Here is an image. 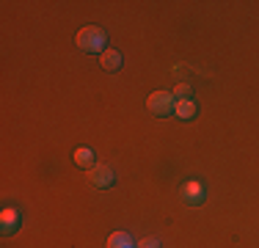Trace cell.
Masks as SVG:
<instances>
[{"label":"cell","mask_w":259,"mask_h":248,"mask_svg":"<svg viewBox=\"0 0 259 248\" xmlns=\"http://www.w3.org/2000/svg\"><path fill=\"white\" fill-rule=\"evenodd\" d=\"M146 108H149V113L157 116V119H168V116L174 113V108H177L174 91H155V94H149Z\"/></svg>","instance_id":"7a4b0ae2"},{"label":"cell","mask_w":259,"mask_h":248,"mask_svg":"<svg viewBox=\"0 0 259 248\" xmlns=\"http://www.w3.org/2000/svg\"><path fill=\"white\" fill-rule=\"evenodd\" d=\"M72 160H75V166H80V169H94V152H91L89 146H80V149H75V154H72Z\"/></svg>","instance_id":"ba28073f"},{"label":"cell","mask_w":259,"mask_h":248,"mask_svg":"<svg viewBox=\"0 0 259 248\" xmlns=\"http://www.w3.org/2000/svg\"><path fill=\"white\" fill-rule=\"evenodd\" d=\"M135 248H163V245H160L157 237H144V240H138V243H135Z\"/></svg>","instance_id":"8fae6325"},{"label":"cell","mask_w":259,"mask_h":248,"mask_svg":"<svg viewBox=\"0 0 259 248\" xmlns=\"http://www.w3.org/2000/svg\"><path fill=\"white\" fill-rule=\"evenodd\" d=\"M89 182L94 185L97 190H108V188L116 185V171L110 169V166H105V163H97L94 169L89 171Z\"/></svg>","instance_id":"3957f363"},{"label":"cell","mask_w":259,"mask_h":248,"mask_svg":"<svg viewBox=\"0 0 259 248\" xmlns=\"http://www.w3.org/2000/svg\"><path fill=\"white\" fill-rule=\"evenodd\" d=\"M20 226H22V213L20 210L17 207H3V213H0V232H3V237L14 234Z\"/></svg>","instance_id":"5b68a950"},{"label":"cell","mask_w":259,"mask_h":248,"mask_svg":"<svg viewBox=\"0 0 259 248\" xmlns=\"http://www.w3.org/2000/svg\"><path fill=\"white\" fill-rule=\"evenodd\" d=\"M75 45H77V50H83L89 55H102L108 50V33L102 28H97V25H85V28L77 30Z\"/></svg>","instance_id":"6da1fadb"},{"label":"cell","mask_w":259,"mask_h":248,"mask_svg":"<svg viewBox=\"0 0 259 248\" xmlns=\"http://www.w3.org/2000/svg\"><path fill=\"white\" fill-rule=\"evenodd\" d=\"M180 196H182V201H185V204H193V207H199V204H204L207 190H204V185H201L199 179H188V182L182 185Z\"/></svg>","instance_id":"277c9868"},{"label":"cell","mask_w":259,"mask_h":248,"mask_svg":"<svg viewBox=\"0 0 259 248\" xmlns=\"http://www.w3.org/2000/svg\"><path fill=\"white\" fill-rule=\"evenodd\" d=\"M100 66L105 72H110V74H116V72H121V66H124V55L119 53V50H105V53L100 55Z\"/></svg>","instance_id":"8992f818"},{"label":"cell","mask_w":259,"mask_h":248,"mask_svg":"<svg viewBox=\"0 0 259 248\" xmlns=\"http://www.w3.org/2000/svg\"><path fill=\"white\" fill-rule=\"evenodd\" d=\"M105 248H135V240L127 232H113L108 237V243H105Z\"/></svg>","instance_id":"9c48e42d"},{"label":"cell","mask_w":259,"mask_h":248,"mask_svg":"<svg viewBox=\"0 0 259 248\" xmlns=\"http://www.w3.org/2000/svg\"><path fill=\"white\" fill-rule=\"evenodd\" d=\"M174 116L180 121H193L196 116H199V105H196V99H182V102H177Z\"/></svg>","instance_id":"52a82bcc"},{"label":"cell","mask_w":259,"mask_h":248,"mask_svg":"<svg viewBox=\"0 0 259 248\" xmlns=\"http://www.w3.org/2000/svg\"><path fill=\"white\" fill-rule=\"evenodd\" d=\"M174 99H177V102H182V99H193V86H190V83H180L174 89Z\"/></svg>","instance_id":"30bf717a"}]
</instances>
